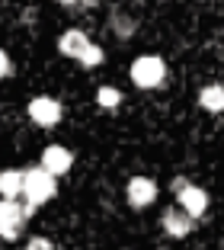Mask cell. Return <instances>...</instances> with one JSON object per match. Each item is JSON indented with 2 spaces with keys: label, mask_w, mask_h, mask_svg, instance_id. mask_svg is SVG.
Instances as JSON below:
<instances>
[{
  "label": "cell",
  "mask_w": 224,
  "mask_h": 250,
  "mask_svg": "<svg viewBox=\"0 0 224 250\" xmlns=\"http://www.w3.org/2000/svg\"><path fill=\"white\" fill-rule=\"evenodd\" d=\"M128 77L138 90H157L166 81V61L160 55H141V58L131 61Z\"/></svg>",
  "instance_id": "cell-1"
},
{
  "label": "cell",
  "mask_w": 224,
  "mask_h": 250,
  "mask_svg": "<svg viewBox=\"0 0 224 250\" xmlns=\"http://www.w3.org/2000/svg\"><path fill=\"white\" fill-rule=\"evenodd\" d=\"M55 192H58V177H55V173H48L42 164L26 170V186H22V199H26V202L45 206Z\"/></svg>",
  "instance_id": "cell-2"
},
{
  "label": "cell",
  "mask_w": 224,
  "mask_h": 250,
  "mask_svg": "<svg viewBox=\"0 0 224 250\" xmlns=\"http://www.w3.org/2000/svg\"><path fill=\"white\" fill-rule=\"evenodd\" d=\"M26 206L20 199H0V237L3 241H20L22 225H26Z\"/></svg>",
  "instance_id": "cell-3"
},
{
  "label": "cell",
  "mask_w": 224,
  "mask_h": 250,
  "mask_svg": "<svg viewBox=\"0 0 224 250\" xmlns=\"http://www.w3.org/2000/svg\"><path fill=\"white\" fill-rule=\"evenodd\" d=\"M157 183H154L151 177H131L128 183H125V202H128L135 212H144V208H151L154 202H157Z\"/></svg>",
  "instance_id": "cell-4"
},
{
  "label": "cell",
  "mask_w": 224,
  "mask_h": 250,
  "mask_svg": "<svg viewBox=\"0 0 224 250\" xmlns=\"http://www.w3.org/2000/svg\"><path fill=\"white\" fill-rule=\"evenodd\" d=\"M64 116V106L55 100V96H32L29 100V119L39 128H55Z\"/></svg>",
  "instance_id": "cell-5"
},
{
  "label": "cell",
  "mask_w": 224,
  "mask_h": 250,
  "mask_svg": "<svg viewBox=\"0 0 224 250\" xmlns=\"http://www.w3.org/2000/svg\"><path fill=\"white\" fill-rule=\"evenodd\" d=\"M160 225H163L166 237H176V241H183V237H189V234H192L195 218H192L189 212H183L180 206H173V208H166V212H163Z\"/></svg>",
  "instance_id": "cell-6"
},
{
  "label": "cell",
  "mask_w": 224,
  "mask_h": 250,
  "mask_svg": "<svg viewBox=\"0 0 224 250\" xmlns=\"http://www.w3.org/2000/svg\"><path fill=\"white\" fill-rule=\"evenodd\" d=\"M176 206H180L183 212H189L192 218H202V215L208 212V192H205L202 186L189 183L183 192H176Z\"/></svg>",
  "instance_id": "cell-7"
},
{
  "label": "cell",
  "mask_w": 224,
  "mask_h": 250,
  "mask_svg": "<svg viewBox=\"0 0 224 250\" xmlns=\"http://www.w3.org/2000/svg\"><path fill=\"white\" fill-rule=\"evenodd\" d=\"M42 167L48 170V173H55V177H64L67 170L74 167V154L64 145H48L42 151Z\"/></svg>",
  "instance_id": "cell-8"
},
{
  "label": "cell",
  "mask_w": 224,
  "mask_h": 250,
  "mask_svg": "<svg viewBox=\"0 0 224 250\" xmlns=\"http://www.w3.org/2000/svg\"><path fill=\"white\" fill-rule=\"evenodd\" d=\"M90 36L83 29H67V32H61V39H58V52L64 55V58H74V61H80V55L90 48Z\"/></svg>",
  "instance_id": "cell-9"
},
{
  "label": "cell",
  "mask_w": 224,
  "mask_h": 250,
  "mask_svg": "<svg viewBox=\"0 0 224 250\" xmlns=\"http://www.w3.org/2000/svg\"><path fill=\"white\" fill-rule=\"evenodd\" d=\"M22 186H26V170H16V167L0 170V199H20Z\"/></svg>",
  "instance_id": "cell-10"
},
{
  "label": "cell",
  "mask_w": 224,
  "mask_h": 250,
  "mask_svg": "<svg viewBox=\"0 0 224 250\" xmlns=\"http://www.w3.org/2000/svg\"><path fill=\"white\" fill-rule=\"evenodd\" d=\"M199 106L205 112H224V83H208L199 90Z\"/></svg>",
  "instance_id": "cell-11"
},
{
  "label": "cell",
  "mask_w": 224,
  "mask_h": 250,
  "mask_svg": "<svg viewBox=\"0 0 224 250\" xmlns=\"http://www.w3.org/2000/svg\"><path fill=\"white\" fill-rule=\"evenodd\" d=\"M96 103H100L102 109H116V106L122 103V90L119 87H100L96 90Z\"/></svg>",
  "instance_id": "cell-12"
},
{
  "label": "cell",
  "mask_w": 224,
  "mask_h": 250,
  "mask_svg": "<svg viewBox=\"0 0 224 250\" xmlns=\"http://www.w3.org/2000/svg\"><path fill=\"white\" fill-rule=\"evenodd\" d=\"M112 32H116L119 39H128V36H135V20H128V16L116 13V16H112Z\"/></svg>",
  "instance_id": "cell-13"
},
{
  "label": "cell",
  "mask_w": 224,
  "mask_h": 250,
  "mask_svg": "<svg viewBox=\"0 0 224 250\" xmlns=\"http://www.w3.org/2000/svg\"><path fill=\"white\" fill-rule=\"evenodd\" d=\"M102 58H106V52H102L100 45L93 42V45L87 48V52L80 55V64H83V67H96V64H102Z\"/></svg>",
  "instance_id": "cell-14"
},
{
  "label": "cell",
  "mask_w": 224,
  "mask_h": 250,
  "mask_svg": "<svg viewBox=\"0 0 224 250\" xmlns=\"http://www.w3.org/2000/svg\"><path fill=\"white\" fill-rule=\"evenodd\" d=\"M26 250H55V244H51V237H29V244H26Z\"/></svg>",
  "instance_id": "cell-15"
},
{
  "label": "cell",
  "mask_w": 224,
  "mask_h": 250,
  "mask_svg": "<svg viewBox=\"0 0 224 250\" xmlns=\"http://www.w3.org/2000/svg\"><path fill=\"white\" fill-rule=\"evenodd\" d=\"M0 77H13V58L0 48Z\"/></svg>",
  "instance_id": "cell-16"
},
{
  "label": "cell",
  "mask_w": 224,
  "mask_h": 250,
  "mask_svg": "<svg viewBox=\"0 0 224 250\" xmlns=\"http://www.w3.org/2000/svg\"><path fill=\"white\" fill-rule=\"evenodd\" d=\"M186 186H189V180H186V177H176V180H173V192H183Z\"/></svg>",
  "instance_id": "cell-17"
},
{
  "label": "cell",
  "mask_w": 224,
  "mask_h": 250,
  "mask_svg": "<svg viewBox=\"0 0 224 250\" xmlns=\"http://www.w3.org/2000/svg\"><path fill=\"white\" fill-rule=\"evenodd\" d=\"M80 7H83V10H90V7H96V0H80Z\"/></svg>",
  "instance_id": "cell-18"
},
{
  "label": "cell",
  "mask_w": 224,
  "mask_h": 250,
  "mask_svg": "<svg viewBox=\"0 0 224 250\" xmlns=\"http://www.w3.org/2000/svg\"><path fill=\"white\" fill-rule=\"evenodd\" d=\"M61 7H74V3H80V0H58Z\"/></svg>",
  "instance_id": "cell-19"
}]
</instances>
